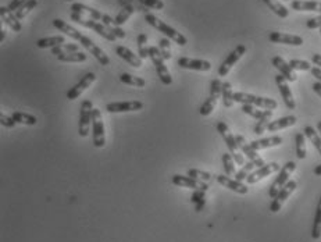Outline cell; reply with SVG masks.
<instances>
[{
  "label": "cell",
  "mask_w": 321,
  "mask_h": 242,
  "mask_svg": "<svg viewBox=\"0 0 321 242\" xmlns=\"http://www.w3.org/2000/svg\"><path fill=\"white\" fill-rule=\"evenodd\" d=\"M53 27H54V28H57L60 32H64L66 35L71 36L73 39L78 40V42H80L82 46L85 47L88 52L92 53V54L95 56V58H96L102 66H109L110 64L109 56H107V54H106V53H104L103 50L98 46V45H95V42H93L91 38H88V36H85V35H82L78 29H75L74 27H71L70 24H67L66 21H63V20H60V18L53 20Z\"/></svg>",
  "instance_id": "cell-1"
},
{
  "label": "cell",
  "mask_w": 321,
  "mask_h": 242,
  "mask_svg": "<svg viewBox=\"0 0 321 242\" xmlns=\"http://www.w3.org/2000/svg\"><path fill=\"white\" fill-rule=\"evenodd\" d=\"M145 20H146V23L149 24V25H152V27L157 29V31H160L161 34H164L167 38L174 40V42L178 43L179 46H185V45L188 43V39H186L181 32H178L177 29H174L172 27H170V25H167L164 21L159 20V18L156 17V16H153V14H146V16H145Z\"/></svg>",
  "instance_id": "cell-2"
},
{
  "label": "cell",
  "mask_w": 321,
  "mask_h": 242,
  "mask_svg": "<svg viewBox=\"0 0 321 242\" xmlns=\"http://www.w3.org/2000/svg\"><path fill=\"white\" fill-rule=\"evenodd\" d=\"M234 100L242 104H253V106L263 110H274L278 106V103L275 102L274 99L262 98V96H256V95H252V93L245 92L234 93Z\"/></svg>",
  "instance_id": "cell-3"
},
{
  "label": "cell",
  "mask_w": 321,
  "mask_h": 242,
  "mask_svg": "<svg viewBox=\"0 0 321 242\" xmlns=\"http://www.w3.org/2000/svg\"><path fill=\"white\" fill-rule=\"evenodd\" d=\"M70 17H71V20H73V21H75V23L81 24V25H84V27H86V28L93 29L95 32H98V34L100 35L102 38H104V39L110 40V42H114V40L117 39L114 35L110 32L109 28H107L104 24H100V23H98V21H95V20H91V18L84 17V16H81V14H78V13L71 12Z\"/></svg>",
  "instance_id": "cell-4"
},
{
  "label": "cell",
  "mask_w": 321,
  "mask_h": 242,
  "mask_svg": "<svg viewBox=\"0 0 321 242\" xmlns=\"http://www.w3.org/2000/svg\"><path fill=\"white\" fill-rule=\"evenodd\" d=\"M149 57L150 60L153 62V66H155L156 71H157V75L160 77V81L164 84V85H171L172 84V77L170 74V71L167 69V66L164 64V58L161 56L160 49L155 46L149 47Z\"/></svg>",
  "instance_id": "cell-5"
},
{
  "label": "cell",
  "mask_w": 321,
  "mask_h": 242,
  "mask_svg": "<svg viewBox=\"0 0 321 242\" xmlns=\"http://www.w3.org/2000/svg\"><path fill=\"white\" fill-rule=\"evenodd\" d=\"M221 93H223V82L216 78V80L212 81V85H210V95H209V98L205 100V103L201 106V110H199V113L202 115H210L213 113V110L216 107V104H217V100L218 98L221 96Z\"/></svg>",
  "instance_id": "cell-6"
},
{
  "label": "cell",
  "mask_w": 321,
  "mask_h": 242,
  "mask_svg": "<svg viewBox=\"0 0 321 242\" xmlns=\"http://www.w3.org/2000/svg\"><path fill=\"white\" fill-rule=\"evenodd\" d=\"M71 10H73V13H78L81 16H84V17L88 16L91 20H95V21H103V24L106 27L114 25V18H111L110 16H107V14H104V13H100L99 10H95V9H92V7L85 6V5H82V3H74V5L71 6Z\"/></svg>",
  "instance_id": "cell-7"
},
{
  "label": "cell",
  "mask_w": 321,
  "mask_h": 242,
  "mask_svg": "<svg viewBox=\"0 0 321 242\" xmlns=\"http://www.w3.org/2000/svg\"><path fill=\"white\" fill-rule=\"evenodd\" d=\"M296 168V164L293 161H288L285 166H282V168L280 170V173L277 175V178L274 179V183L271 184L269 191V195L271 199H274L275 196L278 195V192L281 191V188L288 183V178L291 177V174L295 171Z\"/></svg>",
  "instance_id": "cell-8"
},
{
  "label": "cell",
  "mask_w": 321,
  "mask_h": 242,
  "mask_svg": "<svg viewBox=\"0 0 321 242\" xmlns=\"http://www.w3.org/2000/svg\"><path fill=\"white\" fill-rule=\"evenodd\" d=\"M92 130H93V145L96 148H103L106 145V135H104L102 111L99 109L92 110Z\"/></svg>",
  "instance_id": "cell-9"
},
{
  "label": "cell",
  "mask_w": 321,
  "mask_h": 242,
  "mask_svg": "<svg viewBox=\"0 0 321 242\" xmlns=\"http://www.w3.org/2000/svg\"><path fill=\"white\" fill-rule=\"evenodd\" d=\"M92 110H93V106L91 100H84L81 104L80 123H78V134L82 138L88 137L89 134V128L92 124Z\"/></svg>",
  "instance_id": "cell-10"
},
{
  "label": "cell",
  "mask_w": 321,
  "mask_h": 242,
  "mask_svg": "<svg viewBox=\"0 0 321 242\" xmlns=\"http://www.w3.org/2000/svg\"><path fill=\"white\" fill-rule=\"evenodd\" d=\"M245 53H246V46H245V45H238V46L227 56V58L224 60L223 64L220 66V69H218V75H220V77H227V74L231 71V69L238 63V60H239Z\"/></svg>",
  "instance_id": "cell-11"
},
{
  "label": "cell",
  "mask_w": 321,
  "mask_h": 242,
  "mask_svg": "<svg viewBox=\"0 0 321 242\" xmlns=\"http://www.w3.org/2000/svg\"><path fill=\"white\" fill-rule=\"evenodd\" d=\"M296 181H288L287 184L284 185L281 188V191L278 192V195L275 196L273 202H271V205H270V210L273 212V213H277V212H280L282 208V205H284V202L287 201L289 196L292 195V192L296 190Z\"/></svg>",
  "instance_id": "cell-12"
},
{
  "label": "cell",
  "mask_w": 321,
  "mask_h": 242,
  "mask_svg": "<svg viewBox=\"0 0 321 242\" xmlns=\"http://www.w3.org/2000/svg\"><path fill=\"white\" fill-rule=\"evenodd\" d=\"M235 141H236V144H238V148L242 150V153L246 156L249 160L253 161V163L256 164V167L259 168L263 167L264 160L260 157V156H259L258 150H254L252 146H250V144H247L246 139H245L243 135H241V134L235 135Z\"/></svg>",
  "instance_id": "cell-13"
},
{
  "label": "cell",
  "mask_w": 321,
  "mask_h": 242,
  "mask_svg": "<svg viewBox=\"0 0 321 242\" xmlns=\"http://www.w3.org/2000/svg\"><path fill=\"white\" fill-rule=\"evenodd\" d=\"M275 82H277V87L280 89V93H281L282 99H284V103L289 110H293L296 107V103H295V99H293L292 91L288 85L287 78L282 74L275 75Z\"/></svg>",
  "instance_id": "cell-14"
},
{
  "label": "cell",
  "mask_w": 321,
  "mask_h": 242,
  "mask_svg": "<svg viewBox=\"0 0 321 242\" xmlns=\"http://www.w3.org/2000/svg\"><path fill=\"white\" fill-rule=\"evenodd\" d=\"M95 80H96V75L93 74V73H88V74L84 75L82 80L67 92V99H69V100H75V99L80 98L81 93L84 92L86 88L91 87L92 84L95 82Z\"/></svg>",
  "instance_id": "cell-15"
},
{
  "label": "cell",
  "mask_w": 321,
  "mask_h": 242,
  "mask_svg": "<svg viewBox=\"0 0 321 242\" xmlns=\"http://www.w3.org/2000/svg\"><path fill=\"white\" fill-rule=\"evenodd\" d=\"M172 184L177 185V187H183V188H192V190H202L206 192L209 190V185L205 184L203 181H198V179L192 178V177H185V175H179V174H175L172 175Z\"/></svg>",
  "instance_id": "cell-16"
},
{
  "label": "cell",
  "mask_w": 321,
  "mask_h": 242,
  "mask_svg": "<svg viewBox=\"0 0 321 242\" xmlns=\"http://www.w3.org/2000/svg\"><path fill=\"white\" fill-rule=\"evenodd\" d=\"M144 109V103L139 100H130V102H117L109 103L106 110L109 113H126V111H139Z\"/></svg>",
  "instance_id": "cell-17"
},
{
  "label": "cell",
  "mask_w": 321,
  "mask_h": 242,
  "mask_svg": "<svg viewBox=\"0 0 321 242\" xmlns=\"http://www.w3.org/2000/svg\"><path fill=\"white\" fill-rule=\"evenodd\" d=\"M269 39L273 43H282V45H291V46H302L303 45L302 36L284 34V32H271L269 35Z\"/></svg>",
  "instance_id": "cell-18"
},
{
  "label": "cell",
  "mask_w": 321,
  "mask_h": 242,
  "mask_svg": "<svg viewBox=\"0 0 321 242\" xmlns=\"http://www.w3.org/2000/svg\"><path fill=\"white\" fill-rule=\"evenodd\" d=\"M217 131L220 133V135L223 137L224 142H225V145H227V148H228L231 156L239 153V148H238V144H236V141H235V135H232V134H231V131H229V128L227 127V124H225V123H223V121H218Z\"/></svg>",
  "instance_id": "cell-19"
},
{
  "label": "cell",
  "mask_w": 321,
  "mask_h": 242,
  "mask_svg": "<svg viewBox=\"0 0 321 242\" xmlns=\"http://www.w3.org/2000/svg\"><path fill=\"white\" fill-rule=\"evenodd\" d=\"M178 66L181 69L195 70V71H210L212 70V63L207 60H201V58L181 57L178 58Z\"/></svg>",
  "instance_id": "cell-20"
},
{
  "label": "cell",
  "mask_w": 321,
  "mask_h": 242,
  "mask_svg": "<svg viewBox=\"0 0 321 242\" xmlns=\"http://www.w3.org/2000/svg\"><path fill=\"white\" fill-rule=\"evenodd\" d=\"M278 170H280V164H278V163H270V164H264L263 167L258 168L256 171H253V173L249 174V177L246 178V183L249 185L256 184V183H259L260 179L269 177L270 174L275 173V171H278Z\"/></svg>",
  "instance_id": "cell-21"
},
{
  "label": "cell",
  "mask_w": 321,
  "mask_h": 242,
  "mask_svg": "<svg viewBox=\"0 0 321 242\" xmlns=\"http://www.w3.org/2000/svg\"><path fill=\"white\" fill-rule=\"evenodd\" d=\"M216 178H217L218 184H221L223 187H225V188H228V190L234 191L236 194L246 195L247 191H249V188H247L246 185L242 184L241 181H238V179L229 178L228 175H217Z\"/></svg>",
  "instance_id": "cell-22"
},
{
  "label": "cell",
  "mask_w": 321,
  "mask_h": 242,
  "mask_svg": "<svg viewBox=\"0 0 321 242\" xmlns=\"http://www.w3.org/2000/svg\"><path fill=\"white\" fill-rule=\"evenodd\" d=\"M271 63H273V66H274L275 69L280 71V74H282L287 78V81H289V82H295V81H296L295 70H292V67L289 66V63H287L284 58L280 57V56H275V57H273V60H271Z\"/></svg>",
  "instance_id": "cell-23"
},
{
  "label": "cell",
  "mask_w": 321,
  "mask_h": 242,
  "mask_svg": "<svg viewBox=\"0 0 321 242\" xmlns=\"http://www.w3.org/2000/svg\"><path fill=\"white\" fill-rule=\"evenodd\" d=\"M115 53H117L122 60H125L130 66L135 67V69H139V67L142 66V58L139 57L138 54H135L132 50H130L128 47L117 46L115 47Z\"/></svg>",
  "instance_id": "cell-24"
},
{
  "label": "cell",
  "mask_w": 321,
  "mask_h": 242,
  "mask_svg": "<svg viewBox=\"0 0 321 242\" xmlns=\"http://www.w3.org/2000/svg\"><path fill=\"white\" fill-rule=\"evenodd\" d=\"M291 7L296 12H320L321 2L317 0H293Z\"/></svg>",
  "instance_id": "cell-25"
},
{
  "label": "cell",
  "mask_w": 321,
  "mask_h": 242,
  "mask_svg": "<svg viewBox=\"0 0 321 242\" xmlns=\"http://www.w3.org/2000/svg\"><path fill=\"white\" fill-rule=\"evenodd\" d=\"M0 17H2V21H5V23L10 27L12 29H14L16 32H20L21 31V23H20V20L17 18L16 14H13V12L9 9V7H5L2 6L0 7Z\"/></svg>",
  "instance_id": "cell-26"
},
{
  "label": "cell",
  "mask_w": 321,
  "mask_h": 242,
  "mask_svg": "<svg viewBox=\"0 0 321 242\" xmlns=\"http://www.w3.org/2000/svg\"><path fill=\"white\" fill-rule=\"evenodd\" d=\"M296 117L295 115H287V117H281L278 120L271 121L267 127V131L270 133H275V131H280V130H284V128L292 127L296 124Z\"/></svg>",
  "instance_id": "cell-27"
},
{
  "label": "cell",
  "mask_w": 321,
  "mask_h": 242,
  "mask_svg": "<svg viewBox=\"0 0 321 242\" xmlns=\"http://www.w3.org/2000/svg\"><path fill=\"white\" fill-rule=\"evenodd\" d=\"M282 144L281 137H270V138H263L258 139V141H253L250 142V146H252L254 150H263L267 149V148H274V146H280Z\"/></svg>",
  "instance_id": "cell-28"
},
{
  "label": "cell",
  "mask_w": 321,
  "mask_h": 242,
  "mask_svg": "<svg viewBox=\"0 0 321 242\" xmlns=\"http://www.w3.org/2000/svg\"><path fill=\"white\" fill-rule=\"evenodd\" d=\"M242 111L245 114L256 118V120H262V118H266V117H273V110H260L256 106H253V104H243Z\"/></svg>",
  "instance_id": "cell-29"
},
{
  "label": "cell",
  "mask_w": 321,
  "mask_h": 242,
  "mask_svg": "<svg viewBox=\"0 0 321 242\" xmlns=\"http://www.w3.org/2000/svg\"><path fill=\"white\" fill-rule=\"evenodd\" d=\"M66 43V38L64 35H57V36H47V38H42V39H38L36 42V46L39 49H53V47L60 46Z\"/></svg>",
  "instance_id": "cell-30"
},
{
  "label": "cell",
  "mask_w": 321,
  "mask_h": 242,
  "mask_svg": "<svg viewBox=\"0 0 321 242\" xmlns=\"http://www.w3.org/2000/svg\"><path fill=\"white\" fill-rule=\"evenodd\" d=\"M58 62L63 63H84L86 60V54L84 52H71L66 54H58L56 56Z\"/></svg>",
  "instance_id": "cell-31"
},
{
  "label": "cell",
  "mask_w": 321,
  "mask_h": 242,
  "mask_svg": "<svg viewBox=\"0 0 321 242\" xmlns=\"http://www.w3.org/2000/svg\"><path fill=\"white\" fill-rule=\"evenodd\" d=\"M264 3L269 6V9L273 13H275L280 18H287L289 16V12L285 6H282L278 0H263Z\"/></svg>",
  "instance_id": "cell-32"
},
{
  "label": "cell",
  "mask_w": 321,
  "mask_h": 242,
  "mask_svg": "<svg viewBox=\"0 0 321 242\" xmlns=\"http://www.w3.org/2000/svg\"><path fill=\"white\" fill-rule=\"evenodd\" d=\"M120 81L122 84H126V85H131V87L137 88H144L146 85V81L141 77H135V75L128 74V73H122L120 75Z\"/></svg>",
  "instance_id": "cell-33"
},
{
  "label": "cell",
  "mask_w": 321,
  "mask_h": 242,
  "mask_svg": "<svg viewBox=\"0 0 321 242\" xmlns=\"http://www.w3.org/2000/svg\"><path fill=\"white\" fill-rule=\"evenodd\" d=\"M12 117L14 118L16 123L18 124H27V126H35L38 123V118L32 114H28V113H21V111H14L12 114Z\"/></svg>",
  "instance_id": "cell-34"
},
{
  "label": "cell",
  "mask_w": 321,
  "mask_h": 242,
  "mask_svg": "<svg viewBox=\"0 0 321 242\" xmlns=\"http://www.w3.org/2000/svg\"><path fill=\"white\" fill-rule=\"evenodd\" d=\"M223 103L225 107H232L235 100H234V92H232V85L229 82H223Z\"/></svg>",
  "instance_id": "cell-35"
},
{
  "label": "cell",
  "mask_w": 321,
  "mask_h": 242,
  "mask_svg": "<svg viewBox=\"0 0 321 242\" xmlns=\"http://www.w3.org/2000/svg\"><path fill=\"white\" fill-rule=\"evenodd\" d=\"M148 36L145 34H141L138 35L137 38V45H138V54H139V57L142 58H146L149 57V47H148Z\"/></svg>",
  "instance_id": "cell-36"
},
{
  "label": "cell",
  "mask_w": 321,
  "mask_h": 242,
  "mask_svg": "<svg viewBox=\"0 0 321 242\" xmlns=\"http://www.w3.org/2000/svg\"><path fill=\"white\" fill-rule=\"evenodd\" d=\"M303 133L304 135L307 137V139H309L310 142L314 145V148L318 150V153L321 155V137H318V133H315L314 128L310 127V126L304 127Z\"/></svg>",
  "instance_id": "cell-37"
},
{
  "label": "cell",
  "mask_w": 321,
  "mask_h": 242,
  "mask_svg": "<svg viewBox=\"0 0 321 242\" xmlns=\"http://www.w3.org/2000/svg\"><path fill=\"white\" fill-rule=\"evenodd\" d=\"M295 142H296V156H298V159L303 160L304 157H306V155H307L304 134L303 133L296 134V137H295Z\"/></svg>",
  "instance_id": "cell-38"
},
{
  "label": "cell",
  "mask_w": 321,
  "mask_h": 242,
  "mask_svg": "<svg viewBox=\"0 0 321 242\" xmlns=\"http://www.w3.org/2000/svg\"><path fill=\"white\" fill-rule=\"evenodd\" d=\"M311 236L313 239H318L321 236V198L318 201V206L315 210L314 223H313V230H311Z\"/></svg>",
  "instance_id": "cell-39"
},
{
  "label": "cell",
  "mask_w": 321,
  "mask_h": 242,
  "mask_svg": "<svg viewBox=\"0 0 321 242\" xmlns=\"http://www.w3.org/2000/svg\"><path fill=\"white\" fill-rule=\"evenodd\" d=\"M223 167L225 174L231 177V175H235L236 170H235V160L232 159L231 153H224L223 155Z\"/></svg>",
  "instance_id": "cell-40"
},
{
  "label": "cell",
  "mask_w": 321,
  "mask_h": 242,
  "mask_svg": "<svg viewBox=\"0 0 321 242\" xmlns=\"http://www.w3.org/2000/svg\"><path fill=\"white\" fill-rule=\"evenodd\" d=\"M132 14H134V7L128 6V7H124L122 10H121L118 14H117V17L114 18V25L115 27H121L122 24H125L130 17H131Z\"/></svg>",
  "instance_id": "cell-41"
},
{
  "label": "cell",
  "mask_w": 321,
  "mask_h": 242,
  "mask_svg": "<svg viewBox=\"0 0 321 242\" xmlns=\"http://www.w3.org/2000/svg\"><path fill=\"white\" fill-rule=\"evenodd\" d=\"M71 52H80V46L75 43H63L60 46H56L52 49V54L58 56V54H66V53Z\"/></svg>",
  "instance_id": "cell-42"
},
{
  "label": "cell",
  "mask_w": 321,
  "mask_h": 242,
  "mask_svg": "<svg viewBox=\"0 0 321 242\" xmlns=\"http://www.w3.org/2000/svg\"><path fill=\"white\" fill-rule=\"evenodd\" d=\"M256 167V164L253 163V161H247V163H245L243 164V167L238 171V173L235 174V179H238V181H243V179H246L247 177H249V174L253 173V168Z\"/></svg>",
  "instance_id": "cell-43"
},
{
  "label": "cell",
  "mask_w": 321,
  "mask_h": 242,
  "mask_svg": "<svg viewBox=\"0 0 321 242\" xmlns=\"http://www.w3.org/2000/svg\"><path fill=\"white\" fill-rule=\"evenodd\" d=\"M38 5V0H28L24 6H21L18 9L17 12H16V16H17L18 20H23V18L27 17V14H28L31 10H34L35 7Z\"/></svg>",
  "instance_id": "cell-44"
},
{
  "label": "cell",
  "mask_w": 321,
  "mask_h": 242,
  "mask_svg": "<svg viewBox=\"0 0 321 242\" xmlns=\"http://www.w3.org/2000/svg\"><path fill=\"white\" fill-rule=\"evenodd\" d=\"M159 49H160L161 56L164 60H170L171 58V43L167 38H161L159 39Z\"/></svg>",
  "instance_id": "cell-45"
},
{
  "label": "cell",
  "mask_w": 321,
  "mask_h": 242,
  "mask_svg": "<svg viewBox=\"0 0 321 242\" xmlns=\"http://www.w3.org/2000/svg\"><path fill=\"white\" fill-rule=\"evenodd\" d=\"M188 175L192 177V178L198 179V181H210L213 178V175L207 171H202V170H198V168H189L188 171Z\"/></svg>",
  "instance_id": "cell-46"
},
{
  "label": "cell",
  "mask_w": 321,
  "mask_h": 242,
  "mask_svg": "<svg viewBox=\"0 0 321 242\" xmlns=\"http://www.w3.org/2000/svg\"><path fill=\"white\" fill-rule=\"evenodd\" d=\"M289 66L292 67V70H296V71H309L313 67L310 66L309 62H304V60H298V58H292L289 62Z\"/></svg>",
  "instance_id": "cell-47"
},
{
  "label": "cell",
  "mask_w": 321,
  "mask_h": 242,
  "mask_svg": "<svg viewBox=\"0 0 321 242\" xmlns=\"http://www.w3.org/2000/svg\"><path fill=\"white\" fill-rule=\"evenodd\" d=\"M271 117H266V118H262V120H258V123H256V126H254V128H253V131H254V134L256 135H262V134L267 130V127H269V124L271 123Z\"/></svg>",
  "instance_id": "cell-48"
},
{
  "label": "cell",
  "mask_w": 321,
  "mask_h": 242,
  "mask_svg": "<svg viewBox=\"0 0 321 242\" xmlns=\"http://www.w3.org/2000/svg\"><path fill=\"white\" fill-rule=\"evenodd\" d=\"M144 6L149 7V9H155V10H161L164 7V3L161 0H139Z\"/></svg>",
  "instance_id": "cell-49"
},
{
  "label": "cell",
  "mask_w": 321,
  "mask_h": 242,
  "mask_svg": "<svg viewBox=\"0 0 321 242\" xmlns=\"http://www.w3.org/2000/svg\"><path fill=\"white\" fill-rule=\"evenodd\" d=\"M109 28V31L111 32V34L114 35L115 38H118V39H124L125 38V31L124 29H121L120 27H115V25H110V27H107Z\"/></svg>",
  "instance_id": "cell-50"
},
{
  "label": "cell",
  "mask_w": 321,
  "mask_h": 242,
  "mask_svg": "<svg viewBox=\"0 0 321 242\" xmlns=\"http://www.w3.org/2000/svg\"><path fill=\"white\" fill-rule=\"evenodd\" d=\"M306 27H307L309 29L321 28V16L307 20V21H306Z\"/></svg>",
  "instance_id": "cell-51"
},
{
  "label": "cell",
  "mask_w": 321,
  "mask_h": 242,
  "mask_svg": "<svg viewBox=\"0 0 321 242\" xmlns=\"http://www.w3.org/2000/svg\"><path fill=\"white\" fill-rule=\"evenodd\" d=\"M0 123H2V126L3 127H7V128H13L16 126V121L13 117H7V115H0Z\"/></svg>",
  "instance_id": "cell-52"
},
{
  "label": "cell",
  "mask_w": 321,
  "mask_h": 242,
  "mask_svg": "<svg viewBox=\"0 0 321 242\" xmlns=\"http://www.w3.org/2000/svg\"><path fill=\"white\" fill-rule=\"evenodd\" d=\"M202 199H205V191L202 190H196L195 192H194V195L190 196V202L195 203V205L196 203H199Z\"/></svg>",
  "instance_id": "cell-53"
},
{
  "label": "cell",
  "mask_w": 321,
  "mask_h": 242,
  "mask_svg": "<svg viewBox=\"0 0 321 242\" xmlns=\"http://www.w3.org/2000/svg\"><path fill=\"white\" fill-rule=\"evenodd\" d=\"M27 2H28V0H13L12 3L9 5V9H10V10H12L13 13L17 12L18 9H20L21 6H24V5H25Z\"/></svg>",
  "instance_id": "cell-54"
},
{
  "label": "cell",
  "mask_w": 321,
  "mask_h": 242,
  "mask_svg": "<svg viewBox=\"0 0 321 242\" xmlns=\"http://www.w3.org/2000/svg\"><path fill=\"white\" fill-rule=\"evenodd\" d=\"M310 71H311L313 77H315V78H317V81H318V82H321V69L320 67H313V69L310 70Z\"/></svg>",
  "instance_id": "cell-55"
},
{
  "label": "cell",
  "mask_w": 321,
  "mask_h": 242,
  "mask_svg": "<svg viewBox=\"0 0 321 242\" xmlns=\"http://www.w3.org/2000/svg\"><path fill=\"white\" fill-rule=\"evenodd\" d=\"M311 62H313L317 67H320L321 69V54H318V53L313 54V56H311Z\"/></svg>",
  "instance_id": "cell-56"
},
{
  "label": "cell",
  "mask_w": 321,
  "mask_h": 242,
  "mask_svg": "<svg viewBox=\"0 0 321 242\" xmlns=\"http://www.w3.org/2000/svg\"><path fill=\"white\" fill-rule=\"evenodd\" d=\"M313 91H314V92L321 98V82H318V81H317V82H314V84H313Z\"/></svg>",
  "instance_id": "cell-57"
},
{
  "label": "cell",
  "mask_w": 321,
  "mask_h": 242,
  "mask_svg": "<svg viewBox=\"0 0 321 242\" xmlns=\"http://www.w3.org/2000/svg\"><path fill=\"white\" fill-rule=\"evenodd\" d=\"M205 205H206V199H202L201 202H199V203H196V212H201L202 209L205 208Z\"/></svg>",
  "instance_id": "cell-58"
},
{
  "label": "cell",
  "mask_w": 321,
  "mask_h": 242,
  "mask_svg": "<svg viewBox=\"0 0 321 242\" xmlns=\"http://www.w3.org/2000/svg\"><path fill=\"white\" fill-rule=\"evenodd\" d=\"M314 174L315 175H318V177H321V164H318V166L314 168Z\"/></svg>",
  "instance_id": "cell-59"
},
{
  "label": "cell",
  "mask_w": 321,
  "mask_h": 242,
  "mask_svg": "<svg viewBox=\"0 0 321 242\" xmlns=\"http://www.w3.org/2000/svg\"><path fill=\"white\" fill-rule=\"evenodd\" d=\"M0 32H2V38H0V40L3 42V40H5V38H6V31H3V29H2Z\"/></svg>",
  "instance_id": "cell-60"
},
{
  "label": "cell",
  "mask_w": 321,
  "mask_h": 242,
  "mask_svg": "<svg viewBox=\"0 0 321 242\" xmlns=\"http://www.w3.org/2000/svg\"><path fill=\"white\" fill-rule=\"evenodd\" d=\"M317 130H318V133H320V135H321V121H318V123H317Z\"/></svg>",
  "instance_id": "cell-61"
},
{
  "label": "cell",
  "mask_w": 321,
  "mask_h": 242,
  "mask_svg": "<svg viewBox=\"0 0 321 242\" xmlns=\"http://www.w3.org/2000/svg\"><path fill=\"white\" fill-rule=\"evenodd\" d=\"M67 2H71V0H67Z\"/></svg>",
  "instance_id": "cell-62"
},
{
  "label": "cell",
  "mask_w": 321,
  "mask_h": 242,
  "mask_svg": "<svg viewBox=\"0 0 321 242\" xmlns=\"http://www.w3.org/2000/svg\"><path fill=\"white\" fill-rule=\"evenodd\" d=\"M320 32H321V28H320Z\"/></svg>",
  "instance_id": "cell-63"
}]
</instances>
